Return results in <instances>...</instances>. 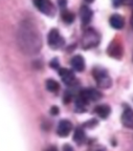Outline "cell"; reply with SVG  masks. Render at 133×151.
<instances>
[{
    "mask_svg": "<svg viewBox=\"0 0 133 151\" xmlns=\"http://www.w3.org/2000/svg\"><path fill=\"white\" fill-rule=\"evenodd\" d=\"M50 112H51V114H54V116H57L58 113H59V108H58L57 106L51 107V109H50Z\"/></svg>",
    "mask_w": 133,
    "mask_h": 151,
    "instance_id": "obj_22",
    "label": "cell"
},
{
    "mask_svg": "<svg viewBox=\"0 0 133 151\" xmlns=\"http://www.w3.org/2000/svg\"><path fill=\"white\" fill-rule=\"evenodd\" d=\"M130 23H131V26H132V28H133V13H132V15H131V20H130Z\"/></svg>",
    "mask_w": 133,
    "mask_h": 151,
    "instance_id": "obj_25",
    "label": "cell"
},
{
    "mask_svg": "<svg viewBox=\"0 0 133 151\" xmlns=\"http://www.w3.org/2000/svg\"><path fill=\"white\" fill-rule=\"evenodd\" d=\"M109 23L114 29H122L125 25V20L119 14H113L109 19Z\"/></svg>",
    "mask_w": 133,
    "mask_h": 151,
    "instance_id": "obj_13",
    "label": "cell"
},
{
    "mask_svg": "<svg viewBox=\"0 0 133 151\" xmlns=\"http://www.w3.org/2000/svg\"><path fill=\"white\" fill-rule=\"evenodd\" d=\"M107 52L110 57L115 58V59H121L123 56V46L122 44L117 40H113L108 46Z\"/></svg>",
    "mask_w": 133,
    "mask_h": 151,
    "instance_id": "obj_7",
    "label": "cell"
},
{
    "mask_svg": "<svg viewBox=\"0 0 133 151\" xmlns=\"http://www.w3.org/2000/svg\"><path fill=\"white\" fill-rule=\"evenodd\" d=\"M63 151H74V149H72V147L70 145L66 144L63 146Z\"/></svg>",
    "mask_w": 133,
    "mask_h": 151,
    "instance_id": "obj_23",
    "label": "cell"
},
{
    "mask_svg": "<svg viewBox=\"0 0 133 151\" xmlns=\"http://www.w3.org/2000/svg\"><path fill=\"white\" fill-rule=\"evenodd\" d=\"M84 139H85V132H84V130L82 129L81 127L77 128V129L74 130V141L77 142L78 144H82L84 142Z\"/></svg>",
    "mask_w": 133,
    "mask_h": 151,
    "instance_id": "obj_15",
    "label": "cell"
},
{
    "mask_svg": "<svg viewBox=\"0 0 133 151\" xmlns=\"http://www.w3.org/2000/svg\"><path fill=\"white\" fill-rule=\"evenodd\" d=\"M94 111L100 118L105 120V119H107L108 116H109L110 112H111V109H110V107L108 106V105H106V104H102V105H99V106L95 107Z\"/></svg>",
    "mask_w": 133,
    "mask_h": 151,
    "instance_id": "obj_14",
    "label": "cell"
},
{
    "mask_svg": "<svg viewBox=\"0 0 133 151\" xmlns=\"http://www.w3.org/2000/svg\"><path fill=\"white\" fill-rule=\"evenodd\" d=\"M99 151H101V150H99Z\"/></svg>",
    "mask_w": 133,
    "mask_h": 151,
    "instance_id": "obj_27",
    "label": "cell"
},
{
    "mask_svg": "<svg viewBox=\"0 0 133 151\" xmlns=\"http://www.w3.org/2000/svg\"><path fill=\"white\" fill-rule=\"evenodd\" d=\"M70 100H72V96H70V93L69 92H66L65 93V97H64V103H69L70 102Z\"/></svg>",
    "mask_w": 133,
    "mask_h": 151,
    "instance_id": "obj_21",
    "label": "cell"
},
{
    "mask_svg": "<svg viewBox=\"0 0 133 151\" xmlns=\"http://www.w3.org/2000/svg\"><path fill=\"white\" fill-rule=\"evenodd\" d=\"M61 17H62V20L66 24H72L74 21V18H76L74 13L69 12V11H63L61 14Z\"/></svg>",
    "mask_w": 133,
    "mask_h": 151,
    "instance_id": "obj_16",
    "label": "cell"
},
{
    "mask_svg": "<svg viewBox=\"0 0 133 151\" xmlns=\"http://www.w3.org/2000/svg\"><path fill=\"white\" fill-rule=\"evenodd\" d=\"M47 42L52 50H59L62 46H64L65 44L64 38L62 37L57 28H52L51 31L48 33Z\"/></svg>",
    "mask_w": 133,
    "mask_h": 151,
    "instance_id": "obj_4",
    "label": "cell"
},
{
    "mask_svg": "<svg viewBox=\"0 0 133 151\" xmlns=\"http://www.w3.org/2000/svg\"><path fill=\"white\" fill-rule=\"evenodd\" d=\"M18 44L24 54L34 55L40 50L41 38L37 28L29 21L21 24L18 31Z\"/></svg>",
    "mask_w": 133,
    "mask_h": 151,
    "instance_id": "obj_1",
    "label": "cell"
},
{
    "mask_svg": "<svg viewBox=\"0 0 133 151\" xmlns=\"http://www.w3.org/2000/svg\"><path fill=\"white\" fill-rule=\"evenodd\" d=\"M70 64H72V68L76 71L82 73L85 69V60L81 55H77L70 60Z\"/></svg>",
    "mask_w": 133,
    "mask_h": 151,
    "instance_id": "obj_12",
    "label": "cell"
},
{
    "mask_svg": "<svg viewBox=\"0 0 133 151\" xmlns=\"http://www.w3.org/2000/svg\"><path fill=\"white\" fill-rule=\"evenodd\" d=\"M124 2H125V0H112V4L114 7H119Z\"/></svg>",
    "mask_w": 133,
    "mask_h": 151,
    "instance_id": "obj_18",
    "label": "cell"
},
{
    "mask_svg": "<svg viewBox=\"0 0 133 151\" xmlns=\"http://www.w3.org/2000/svg\"><path fill=\"white\" fill-rule=\"evenodd\" d=\"M94 0H86V2H88V3H91V2H93Z\"/></svg>",
    "mask_w": 133,
    "mask_h": 151,
    "instance_id": "obj_26",
    "label": "cell"
},
{
    "mask_svg": "<svg viewBox=\"0 0 133 151\" xmlns=\"http://www.w3.org/2000/svg\"><path fill=\"white\" fill-rule=\"evenodd\" d=\"M58 4H59L60 7L64 9V7L66 6V4H67V0H58Z\"/></svg>",
    "mask_w": 133,
    "mask_h": 151,
    "instance_id": "obj_20",
    "label": "cell"
},
{
    "mask_svg": "<svg viewBox=\"0 0 133 151\" xmlns=\"http://www.w3.org/2000/svg\"><path fill=\"white\" fill-rule=\"evenodd\" d=\"M93 16L92 9L87 5H83L80 9V17H81V21L83 25H87L90 23L91 19Z\"/></svg>",
    "mask_w": 133,
    "mask_h": 151,
    "instance_id": "obj_10",
    "label": "cell"
},
{
    "mask_svg": "<svg viewBox=\"0 0 133 151\" xmlns=\"http://www.w3.org/2000/svg\"><path fill=\"white\" fill-rule=\"evenodd\" d=\"M100 41V34L97 33L94 28H88L87 31L84 33L83 39H82V45H83V48L88 50V48L97 46Z\"/></svg>",
    "mask_w": 133,
    "mask_h": 151,
    "instance_id": "obj_3",
    "label": "cell"
},
{
    "mask_svg": "<svg viewBox=\"0 0 133 151\" xmlns=\"http://www.w3.org/2000/svg\"><path fill=\"white\" fill-rule=\"evenodd\" d=\"M46 151H58V148L55 146H51V147H49Z\"/></svg>",
    "mask_w": 133,
    "mask_h": 151,
    "instance_id": "obj_24",
    "label": "cell"
},
{
    "mask_svg": "<svg viewBox=\"0 0 133 151\" xmlns=\"http://www.w3.org/2000/svg\"><path fill=\"white\" fill-rule=\"evenodd\" d=\"M60 88V85L57 81L49 79V80L46 81V89L50 92H57Z\"/></svg>",
    "mask_w": 133,
    "mask_h": 151,
    "instance_id": "obj_17",
    "label": "cell"
},
{
    "mask_svg": "<svg viewBox=\"0 0 133 151\" xmlns=\"http://www.w3.org/2000/svg\"><path fill=\"white\" fill-rule=\"evenodd\" d=\"M72 129V122H69L67 120H62L58 125V130L57 133L59 137H66L67 135L70 133Z\"/></svg>",
    "mask_w": 133,
    "mask_h": 151,
    "instance_id": "obj_8",
    "label": "cell"
},
{
    "mask_svg": "<svg viewBox=\"0 0 133 151\" xmlns=\"http://www.w3.org/2000/svg\"><path fill=\"white\" fill-rule=\"evenodd\" d=\"M92 76L99 87L107 89V88H109L111 86L112 84L111 78L108 75V71L105 68H103V67H100V66L94 67L92 69Z\"/></svg>",
    "mask_w": 133,
    "mask_h": 151,
    "instance_id": "obj_2",
    "label": "cell"
},
{
    "mask_svg": "<svg viewBox=\"0 0 133 151\" xmlns=\"http://www.w3.org/2000/svg\"><path fill=\"white\" fill-rule=\"evenodd\" d=\"M79 98L88 104L89 102L99 101L102 98V93L100 91H97V89H93V88H86V89H83L80 91Z\"/></svg>",
    "mask_w": 133,
    "mask_h": 151,
    "instance_id": "obj_6",
    "label": "cell"
},
{
    "mask_svg": "<svg viewBox=\"0 0 133 151\" xmlns=\"http://www.w3.org/2000/svg\"><path fill=\"white\" fill-rule=\"evenodd\" d=\"M50 66L52 68H59V63H58V59H54L50 62Z\"/></svg>",
    "mask_w": 133,
    "mask_h": 151,
    "instance_id": "obj_19",
    "label": "cell"
},
{
    "mask_svg": "<svg viewBox=\"0 0 133 151\" xmlns=\"http://www.w3.org/2000/svg\"><path fill=\"white\" fill-rule=\"evenodd\" d=\"M34 4L42 14L48 17H54L56 14V9L50 0H34Z\"/></svg>",
    "mask_w": 133,
    "mask_h": 151,
    "instance_id": "obj_5",
    "label": "cell"
},
{
    "mask_svg": "<svg viewBox=\"0 0 133 151\" xmlns=\"http://www.w3.org/2000/svg\"><path fill=\"white\" fill-rule=\"evenodd\" d=\"M122 124H123L125 127L133 129V110L131 108H126L124 110L123 114H122Z\"/></svg>",
    "mask_w": 133,
    "mask_h": 151,
    "instance_id": "obj_11",
    "label": "cell"
},
{
    "mask_svg": "<svg viewBox=\"0 0 133 151\" xmlns=\"http://www.w3.org/2000/svg\"><path fill=\"white\" fill-rule=\"evenodd\" d=\"M59 75L61 77L62 81L65 83L66 85H74V83L76 82V77L74 73H72L70 69L67 68H59Z\"/></svg>",
    "mask_w": 133,
    "mask_h": 151,
    "instance_id": "obj_9",
    "label": "cell"
}]
</instances>
